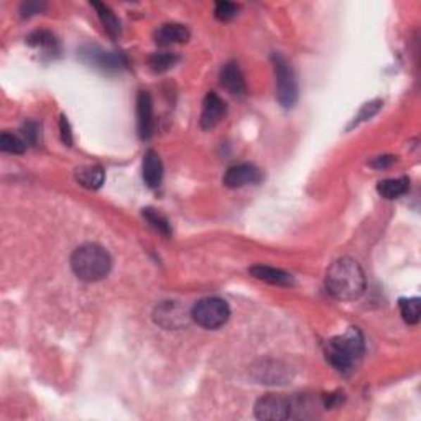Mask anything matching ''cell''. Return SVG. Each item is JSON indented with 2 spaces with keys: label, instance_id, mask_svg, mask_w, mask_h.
<instances>
[{
  "label": "cell",
  "instance_id": "cell-18",
  "mask_svg": "<svg viewBox=\"0 0 421 421\" xmlns=\"http://www.w3.org/2000/svg\"><path fill=\"white\" fill-rule=\"evenodd\" d=\"M176 63H178V56H176L175 53H168V51L153 53L149 60L151 71H155V73L168 71L170 68H173L176 65Z\"/></svg>",
  "mask_w": 421,
  "mask_h": 421
},
{
  "label": "cell",
  "instance_id": "cell-2",
  "mask_svg": "<svg viewBox=\"0 0 421 421\" xmlns=\"http://www.w3.org/2000/svg\"><path fill=\"white\" fill-rule=\"evenodd\" d=\"M73 272L84 282H97L111 272L112 260L104 247L97 244H84L76 249L71 257Z\"/></svg>",
  "mask_w": 421,
  "mask_h": 421
},
{
  "label": "cell",
  "instance_id": "cell-8",
  "mask_svg": "<svg viewBox=\"0 0 421 421\" xmlns=\"http://www.w3.org/2000/svg\"><path fill=\"white\" fill-rule=\"evenodd\" d=\"M262 180V175L258 168L253 165H237L232 166V168L227 170L226 176H224V184L231 189L242 188V186L247 184H256Z\"/></svg>",
  "mask_w": 421,
  "mask_h": 421
},
{
  "label": "cell",
  "instance_id": "cell-26",
  "mask_svg": "<svg viewBox=\"0 0 421 421\" xmlns=\"http://www.w3.org/2000/svg\"><path fill=\"white\" fill-rule=\"evenodd\" d=\"M60 130H61V139H63V142H65L66 145H71L73 144V134H71L70 124H68L66 117H61V120H60Z\"/></svg>",
  "mask_w": 421,
  "mask_h": 421
},
{
  "label": "cell",
  "instance_id": "cell-25",
  "mask_svg": "<svg viewBox=\"0 0 421 421\" xmlns=\"http://www.w3.org/2000/svg\"><path fill=\"white\" fill-rule=\"evenodd\" d=\"M23 135H25V142L27 144H32L35 145L37 140H38V127L37 124H27L23 127Z\"/></svg>",
  "mask_w": 421,
  "mask_h": 421
},
{
  "label": "cell",
  "instance_id": "cell-16",
  "mask_svg": "<svg viewBox=\"0 0 421 421\" xmlns=\"http://www.w3.org/2000/svg\"><path fill=\"white\" fill-rule=\"evenodd\" d=\"M410 188L408 178H391V180H384L380 181L379 186H377V191L382 198L387 199H396L400 196H403Z\"/></svg>",
  "mask_w": 421,
  "mask_h": 421
},
{
  "label": "cell",
  "instance_id": "cell-1",
  "mask_svg": "<svg viewBox=\"0 0 421 421\" xmlns=\"http://www.w3.org/2000/svg\"><path fill=\"white\" fill-rule=\"evenodd\" d=\"M327 291L337 300L354 301L365 290V277L359 263L352 258H339L332 263L326 275Z\"/></svg>",
  "mask_w": 421,
  "mask_h": 421
},
{
  "label": "cell",
  "instance_id": "cell-4",
  "mask_svg": "<svg viewBox=\"0 0 421 421\" xmlns=\"http://www.w3.org/2000/svg\"><path fill=\"white\" fill-rule=\"evenodd\" d=\"M191 316L206 329H218V327L226 325L229 316H231V310H229L227 303L221 298H204L193 306Z\"/></svg>",
  "mask_w": 421,
  "mask_h": 421
},
{
  "label": "cell",
  "instance_id": "cell-27",
  "mask_svg": "<svg viewBox=\"0 0 421 421\" xmlns=\"http://www.w3.org/2000/svg\"><path fill=\"white\" fill-rule=\"evenodd\" d=\"M395 161V158L394 156H377V158L372 161V166H374V168H389V166L394 163Z\"/></svg>",
  "mask_w": 421,
  "mask_h": 421
},
{
  "label": "cell",
  "instance_id": "cell-21",
  "mask_svg": "<svg viewBox=\"0 0 421 421\" xmlns=\"http://www.w3.org/2000/svg\"><path fill=\"white\" fill-rule=\"evenodd\" d=\"M144 219L146 222H149V226L153 229V231H156L158 234H161V236L168 237L171 234V229H170V224L166 219L161 216V214L156 213L155 209H144Z\"/></svg>",
  "mask_w": 421,
  "mask_h": 421
},
{
  "label": "cell",
  "instance_id": "cell-11",
  "mask_svg": "<svg viewBox=\"0 0 421 421\" xmlns=\"http://www.w3.org/2000/svg\"><path fill=\"white\" fill-rule=\"evenodd\" d=\"M142 176H144L145 184L149 188H158L163 178V165L156 151L149 150L144 156V163H142Z\"/></svg>",
  "mask_w": 421,
  "mask_h": 421
},
{
  "label": "cell",
  "instance_id": "cell-7",
  "mask_svg": "<svg viewBox=\"0 0 421 421\" xmlns=\"http://www.w3.org/2000/svg\"><path fill=\"white\" fill-rule=\"evenodd\" d=\"M137 127L140 139H150L153 132V102L146 91H140L137 97Z\"/></svg>",
  "mask_w": 421,
  "mask_h": 421
},
{
  "label": "cell",
  "instance_id": "cell-10",
  "mask_svg": "<svg viewBox=\"0 0 421 421\" xmlns=\"http://www.w3.org/2000/svg\"><path fill=\"white\" fill-rule=\"evenodd\" d=\"M82 58L89 63V65L101 68L104 71H115L120 66H124V56L117 55V53L102 51L99 48H89L87 51H82Z\"/></svg>",
  "mask_w": 421,
  "mask_h": 421
},
{
  "label": "cell",
  "instance_id": "cell-17",
  "mask_svg": "<svg viewBox=\"0 0 421 421\" xmlns=\"http://www.w3.org/2000/svg\"><path fill=\"white\" fill-rule=\"evenodd\" d=\"M92 7L96 8L97 15H99L101 22H102V27H104L107 35L112 37V38L119 37L120 35V22H119V18L115 17V13L112 12L111 8L106 6V4L94 2V4H92Z\"/></svg>",
  "mask_w": 421,
  "mask_h": 421
},
{
  "label": "cell",
  "instance_id": "cell-23",
  "mask_svg": "<svg viewBox=\"0 0 421 421\" xmlns=\"http://www.w3.org/2000/svg\"><path fill=\"white\" fill-rule=\"evenodd\" d=\"M237 6L231 2H218L216 8H214V15H216L218 20L227 22L237 15Z\"/></svg>",
  "mask_w": 421,
  "mask_h": 421
},
{
  "label": "cell",
  "instance_id": "cell-19",
  "mask_svg": "<svg viewBox=\"0 0 421 421\" xmlns=\"http://www.w3.org/2000/svg\"><path fill=\"white\" fill-rule=\"evenodd\" d=\"M400 313L408 325H416L420 321V300L418 298H401L398 301Z\"/></svg>",
  "mask_w": 421,
  "mask_h": 421
},
{
  "label": "cell",
  "instance_id": "cell-24",
  "mask_svg": "<svg viewBox=\"0 0 421 421\" xmlns=\"http://www.w3.org/2000/svg\"><path fill=\"white\" fill-rule=\"evenodd\" d=\"M43 8H45V4L40 2H27L22 6V15L23 17H30L35 15V13H40Z\"/></svg>",
  "mask_w": 421,
  "mask_h": 421
},
{
  "label": "cell",
  "instance_id": "cell-13",
  "mask_svg": "<svg viewBox=\"0 0 421 421\" xmlns=\"http://www.w3.org/2000/svg\"><path fill=\"white\" fill-rule=\"evenodd\" d=\"M189 40V30L181 23H166L160 27L155 33V42L161 46L176 45V43H184Z\"/></svg>",
  "mask_w": 421,
  "mask_h": 421
},
{
  "label": "cell",
  "instance_id": "cell-9",
  "mask_svg": "<svg viewBox=\"0 0 421 421\" xmlns=\"http://www.w3.org/2000/svg\"><path fill=\"white\" fill-rule=\"evenodd\" d=\"M224 115H226V104H224V101L218 94H214V92H209L204 99L203 112H201V127L204 130L214 129L224 119Z\"/></svg>",
  "mask_w": 421,
  "mask_h": 421
},
{
  "label": "cell",
  "instance_id": "cell-14",
  "mask_svg": "<svg viewBox=\"0 0 421 421\" xmlns=\"http://www.w3.org/2000/svg\"><path fill=\"white\" fill-rule=\"evenodd\" d=\"M252 277H256L257 280H263L267 283H272V285L278 287H291L293 285V277L290 273L280 270V268H273L267 265H256L249 270Z\"/></svg>",
  "mask_w": 421,
  "mask_h": 421
},
{
  "label": "cell",
  "instance_id": "cell-12",
  "mask_svg": "<svg viewBox=\"0 0 421 421\" xmlns=\"http://www.w3.org/2000/svg\"><path fill=\"white\" fill-rule=\"evenodd\" d=\"M221 84L234 96L246 94V80H244V75L237 63L231 61L224 65L221 71Z\"/></svg>",
  "mask_w": 421,
  "mask_h": 421
},
{
  "label": "cell",
  "instance_id": "cell-20",
  "mask_svg": "<svg viewBox=\"0 0 421 421\" xmlns=\"http://www.w3.org/2000/svg\"><path fill=\"white\" fill-rule=\"evenodd\" d=\"M27 142L22 140L20 137L8 134V132H4L0 135V150L6 151V153H12V155H20L25 151Z\"/></svg>",
  "mask_w": 421,
  "mask_h": 421
},
{
  "label": "cell",
  "instance_id": "cell-22",
  "mask_svg": "<svg viewBox=\"0 0 421 421\" xmlns=\"http://www.w3.org/2000/svg\"><path fill=\"white\" fill-rule=\"evenodd\" d=\"M27 42L30 43L32 46L42 48V50H45L48 53L56 50V40H55V37H53L50 32H45V30L32 33V35L27 38Z\"/></svg>",
  "mask_w": 421,
  "mask_h": 421
},
{
  "label": "cell",
  "instance_id": "cell-5",
  "mask_svg": "<svg viewBox=\"0 0 421 421\" xmlns=\"http://www.w3.org/2000/svg\"><path fill=\"white\" fill-rule=\"evenodd\" d=\"M273 68H275V77H277V97L278 102L287 109L295 106L298 99V84L295 73L287 58L282 55H273Z\"/></svg>",
  "mask_w": 421,
  "mask_h": 421
},
{
  "label": "cell",
  "instance_id": "cell-3",
  "mask_svg": "<svg viewBox=\"0 0 421 421\" xmlns=\"http://www.w3.org/2000/svg\"><path fill=\"white\" fill-rule=\"evenodd\" d=\"M362 354H364V337L357 327H349L344 334L332 337L326 344L327 360L339 372L352 369Z\"/></svg>",
  "mask_w": 421,
  "mask_h": 421
},
{
  "label": "cell",
  "instance_id": "cell-6",
  "mask_svg": "<svg viewBox=\"0 0 421 421\" xmlns=\"http://www.w3.org/2000/svg\"><path fill=\"white\" fill-rule=\"evenodd\" d=\"M291 403L290 400L280 395H267L257 401L256 416L258 420L280 421L290 418Z\"/></svg>",
  "mask_w": 421,
  "mask_h": 421
},
{
  "label": "cell",
  "instance_id": "cell-15",
  "mask_svg": "<svg viewBox=\"0 0 421 421\" xmlns=\"http://www.w3.org/2000/svg\"><path fill=\"white\" fill-rule=\"evenodd\" d=\"M76 180L81 186L87 189H97L104 183V170L97 165L82 166L76 171Z\"/></svg>",
  "mask_w": 421,
  "mask_h": 421
}]
</instances>
